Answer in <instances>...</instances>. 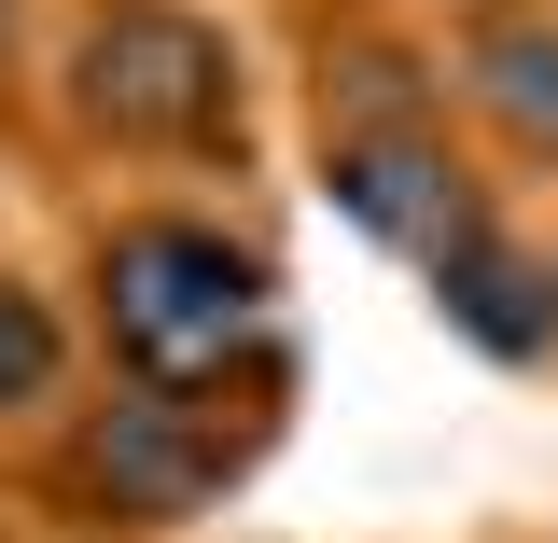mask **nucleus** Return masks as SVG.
I'll list each match as a JSON object with an SVG mask.
<instances>
[{
  "label": "nucleus",
  "mask_w": 558,
  "mask_h": 543,
  "mask_svg": "<svg viewBox=\"0 0 558 543\" xmlns=\"http://www.w3.org/2000/svg\"><path fill=\"white\" fill-rule=\"evenodd\" d=\"M447 98L517 168H558V0H475L447 28Z\"/></svg>",
  "instance_id": "nucleus-5"
},
{
  "label": "nucleus",
  "mask_w": 558,
  "mask_h": 543,
  "mask_svg": "<svg viewBox=\"0 0 558 543\" xmlns=\"http://www.w3.org/2000/svg\"><path fill=\"white\" fill-rule=\"evenodd\" d=\"M433 307H447L488 362H558V266L531 251V237H502V223H488L475 251L433 266Z\"/></svg>",
  "instance_id": "nucleus-6"
},
{
  "label": "nucleus",
  "mask_w": 558,
  "mask_h": 543,
  "mask_svg": "<svg viewBox=\"0 0 558 543\" xmlns=\"http://www.w3.org/2000/svg\"><path fill=\"white\" fill-rule=\"evenodd\" d=\"M545 266H558V251H545Z\"/></svg>",
  "instance_id": "nucleus-9"
},
{
  "label": "nucleus",
  "mask_w": 558,
  "mask_h": 543,
  "mask_svg": "<svg viewBox=\"0 0 558 543\" xmlns=\"http://www.w3.org/2000/svg\"><path fill=\"white\" fill-rule=\"evenodd\" d=\"M57 112L70 139L140 153V168H223L252 139V84L196 0H84V28L57 57Z\"/></svg>",
  "instance_id": "nucleus-2"
},
{
  "label": "nucleus",
  "mask_w": 558,
  "mask_h": 543,
  "mask_svg": "<svg viewBox=\"0 0 558 543\" xmlns=\"http://www.w3.org/2000/svg\"><path fill=\"white\" fill-rule=\"evenodd\" d=\"M14 28H28V0H0V84H14Z\"/></svg>",
  "instance_id": "nucleus-8"
},
{
  "label": "nucleus",
  "mask_w": 558,
  "mask_h": 543,
  "mask_svg": "<svg viewBox=\"0 0 558 543\" xmlns=\"http://www.w3.org/2000/svg\"><path fill=\"white\" fill-rule=\"evenodd\" d=\"M322 182H336V209L377 237V251H405L418 279L447 266V251H475L488 223V182L461 168V139H447V112H418V126H349L322 139Z\"/></svg>",
  "instance_id": "nucleus-4"
},
{
  "label": "nucleus",
  "mask_w": 558,
  "mask_h": 543,
  "mask_svg": "<svg viewBox=\"0 0 558 543\" xmlns=\"http://www.w3.org/2000/svg\"><path fill=\"white\" fill-rule=\"evenodd\" d=\"M84 307H98L112 377H140V391H266L279 266L238 223H209V209H126V223H98Z\"/></svg>",
  "instance_id": "nucleus-1"
},
{
  "label": "nucleus",
  "mask_w": 558,
  "mask_h": 543,
  "mask_svg": "<svg viewBox=\"0 0 558 543\" xmlns=\"http://www.w3.org/2000/svg\"><path fill=\"white\" fill-rule=\"evenodd\" d=\"M238 391H140V377H112L98 405L57 418V446H43V502H57L70 530L98 543H168L196 530L223 488L252 474V446H266V405L223 418Z\"/></svg>",
  "instance_id": "nucleus-3"
},
{
  "label": "nucleus",
  "mask_w": 558,
  "mask_h": 543,
  "mask_svg": "<svg viewBox=\"0 0 558 543\" xmlns=\"http://www.w3.org/2000/svg\"><path fill=\"white\" fill-rule=\"evenodd\" d=\"M70 377H84V335L43 279L0 266V432H57L70 418Z\"/></svg>",
  "instance_id": "nucleus-7"
}]
</instances>
